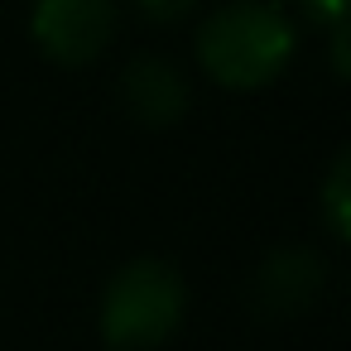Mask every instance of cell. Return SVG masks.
<instances>
[{
	"label": "cell",
	"instance_id": "cell-1",
	"mask_svg": "<svg viewBox=\"0 0 351 351\" xmlns=\"http://www.w3.org/2000/svg\"><path fill=\"white\" fill-rule=\"evenodd\" d=\"M298 49V34L274 0H226L197 25V63L226 87L274 82Z\"/></svg>",
	"mask_w": 351,
	"mask_h": 351
},
{
	"label": "cell",
	"instance_id": "cell-2",
	"mask_svg": "<svg viewBox=\"0 0 351 351\" xmlns=\"http://www.w3.org/2000/svg\"><path fill=\"white\" fill-rule=\"evenodd\" d=\"M188 313V279L164 255H135L121 265L101 293V341L111 351L164 346Z\"/></svg>",
	"mask_w": 351,
	"mask_h": 351
},
{
	"label": "cell",
	"instance_id": "cell-3",
	"mask_svg": "<svg viewBox=\"0 0 351 351\" xmlns=\"http://www.w3.org/2000/svg\"><path fill=\"white\" fill-rule=\"evenodd\" d=\"M111 29H116V0H34L29 5L34 44L63 68L92 63L111 44Z\"/></svg>",
	"mask_w": 351,
	"mask_h": 351
},
{
	"label": "cell",
	"instance_id": "cell-4",
	"mask_svg": "<svg viewBox=\"0 0 351 351\" xmlns=\"http://www.w3.org/2000/svg\"><path fill=\"white\" fill-rule=\"evenodd\" d=\"M121 101L145 125H169L188 111V77L173 58L145 53L121 73Z\"/></svg>",
	"mask_w": 351,
	"mask_h": 351
},
{
	"label": "cell",
	"instance_id": "cell-5",
	"mask_svg": "<svg viewBox=\"0 0 351 351\" xmlns=\"http://www.w3.org/2000/svg\"><path fill=\"white\" fill-rule=\"evenodd\" d=\"M322 289V260L313 250H269L255 269V303L265 313H293Z\"/></svg>",
	"mask_w": 351,
	"mask_h": 351
},
{
	"label": "cell",
	"instance_id": "cell-6",
	"mask_svg": "<svg viewBox=\"0 0 351 351\" xmlns=\"http://www.w3.org/2000/svg\"><path fill=\"white\" fill-rule=\"evenodd\" d=\"M346 178H351V154H346V149H337V154H332V169H327V178H322V217H327V226H332V236H337V241H346V236H351Z\"/></svg>",
	"mask_w": 351,
	"mask_h": 351
},
{
	"label": "cell",
	"instance_id": "cell-7",
	"mask_svg": "<svg viewBox=\"0 0 351 351\" xmlns=\"http://www.w3.org/2000/svg\"><path fill=\"white\" fill-rule=\"evenodd\" d=\"M197 5H202V0H140V10H145L149 20H159V25H178V20H188Z\"/></svg>",
	"mask_w": 351,
	"mask_h": 351
},
{
	"label": "cell",
	"instance_id": "cell-8",
	"mask_svg": "<svg viewBox=\"0 0 351 351\" xmlns=\"http://www.w3.org/2000/svg\"><path fill=\"white\" fill-rule=\"evenodd\" d=\"M303 10L313 20H322L327 29H341V0H303Z\"/></svg>",
	"mask_w": 351,
	"mask_h": 351
}]
</instances>
